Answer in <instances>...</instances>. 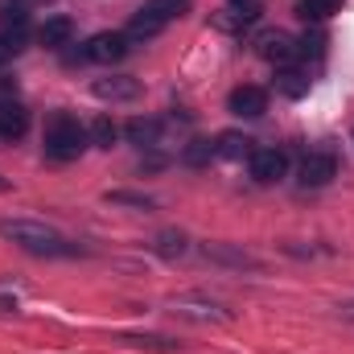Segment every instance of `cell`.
Returning <instances> with one entry per match:
<instances>
[{"label": "cell", "instance_id": "obj_1", "mask_svg": "<svg viewBox=\"0 0 354 354\" xmlns=\"http://www.w3.org/2000/svg\"><path fill=\"white\" fill-rule=\"evenodd\" d=\"M0 235L12 239L29 256H75L79 252L66 235H58L46 223H29V218H0Z\"/></svg>", "mask_w": 354, "mask_h": 354}, {"label": "cell", "instance_id": "obj_2", "mask_svg": "<svg viewBox=\"0 0 354 354\" xmlns=\"http://www.w3.org/2000/svg\"><path fill=\"white\" fill-rule=\"evenodd\" d=\"M87 145H91L87 128H83L75 115H66V111L50 115V124H46V153H50L54 161H75Z\"/></svg>", "mask_w": 354, "mask_h": 354}, {"label": "cell", "instance_id": "obj_3", "mask_svg": "<svg viewBox=\"0 0 354 354\" xmlns=\"http://www.w3.org/2000/svg\"><path fill=\"white\" fill-rule=\"evenodd\" d=\"M128 33H120V29H103V33H95L87 37V46L75 54L79 62H99V66H111V62H120L124 54H128Z\"/></svg>", "mask_w": 354, "mask_h": 354}, {"label": "cell", "instance_id": "obj_4", "mask_svg": "<svg viewBox=\"0 0 354 354\" xmlns=\"http://www.w3.org/2000/svg\"><path fill=\"white\" fill-rule=\"evenodd\" d=\"M256 54L280 71V66H297L301 46H297V37L284 33V29H264V33H256Z\"/></svg>", "mask_w": 354, "mask_h": 354}, {"label": "cell", "instance_id": "obj_5", "mask_svg": "<svg viewBox=\"0 0 354 354\" xmlns=\"http://www.w3.org/2000/svg\"><path fill=\"white\" fill-rule=\"evenodd\" d=\"M338 174V157L334 153H326V149H317V153H305V161H301V169H297V181L309 189H317V185H330Z\"/></svg>", "mask_w": 354, "mask_h": 354}, {"label": "cell", "instance_id": "obj_6", "mask_svg": "<svg viewBox=\"0 0 354 354\" xmlns=\"http://www.w3.org/2000/svg\"><path fill=\"white\" fill-rule=\"evenodd\" d=\"M284 174H288V153L284 149H256L252 153V177L260 185H276Z\"/></svg>", "mask_w": 354, "mask_h": 354}, {"label": "cell", "instance_id": "obj_7", "mask_svg": "<svg viewBox=\"0 0 354 354\" xmlns=\"http://www.w3.org/2000/svg\"><path fill=\"white\" fill-rule=\"evenodd\" d=\"M227 107H231L239 120H260V115L268 111V91L252 87V83H248V87H235L231 99H227Z\"/></svg>", "mask_w": 354, "mask_h": 354}, {"label": "cell", "instance_id": "obj_8", "mask_svg": "<svg viewBox=\"0 0 354 354\" xmlns=\"http://www.w3.org/2000/svg\"><path fill=\"white\" fill-rule=\"evenodd\" d=\"M25 25H29V8H25V0H0V29H4V41H8L12 50H21Z\"/></svg>", "mask_w": 354, "mask_h": 354}, {"label": "cell", "instance_id": "obj_9", "mask_svg": "<svg viewBox=\"0 0 354 354\" xmlns=\"http://www.w3.org/2000/svg\"><path fill=\"white\" fill-rule=\"evenodd\" d=\"M91 91H95V99L128 103V99H136V95H140V83H136V79H128V75H111V79H95Z\"/></svg>", "mask_w": 354, "mask_h": 354}, {"label": "cell", "instance_id": "obj_10", "mask_svg": "<svg viewBox=\"0 0 354 354\" xmlns=\"http://www.w3.org/2000/svg\"><path fill=\"white\" fill-rule=\"evenodd\" d=\"M260 21V4L252 0V4H231V8H223L218 17H214V29H227V33H243L248 25H256Z\"/></svg>", "mask_w": 354, "mask_h": 354}, {"label": "cell", "instance_id": "obj_11", "mask_svg": "<svg viewBox=\"0 0 354 354\" xmlns=\"http://www.w3.org/2000/svg\"><path fill=\"white\" fill-rule=\"evenodd\" d=\"M29 132V111L12 99V103H0V140H21Z\"/></svg>", "mask_w": 354, "mask_h": 354}, {"label": "cell", "instance_id": "obj_12", "mask_svg": "<svg viewBox=\"0 0 354 354\" xmlns=\"http://www.w3.org/2000/svg\"><path fill=\"white\" fill-rule=\"evenodd\" d=\"M71 37H75V21H71V17H50V21L37 29V41H41V46H50V50L71 46Z\"/></svg>", "mask_w": 354, "mask_h": 354}, {"label": "cell", "instance_id": "obj_13", "mask_svg": "<svg viewBox=\"0 0 354 354\" xmlns=\"http://www.w3.org/2000/svg\"><path fill=\"white\" fill-rule=\"evenodd\" d=\"M124 136H128L132 145H140V149H153V145L161 140V120H153V115H136V120L124 124Z\"/></svg>", "mask_w": 354, "mask_h": 354}, {"label": "cell", "instance_id": "obj_14", "mask_svg": "<svg viewBox=\"0 0 354 354\" xmlns=\"http://www.w3.org/2000/svg\"><path fill=\"white\" fill-rule=\"evenodd\" d=\"M309 87H313L309 71H301V66H280V71H276V91H280V95L301 99V95H309Z\"/></svg>", "mask_w": 354, "mask_h": 354}, {"label": "cell", "instance_id": "obj_15", "mask_svg": "<svg viewBox=\"0 0 354 354\" xmlns=\"http://www.w3.org/2000/svg\"><path fill=\"white\" fill-rule=\"evenodd\" d=\"M161 29H165V21H161L157 12L140 8V12H136V17L128 21V29H124V33H128V41H153V37H157Z\"/></svg>", "mask_w": 354, "mask_h": 354}, {"label": "cell", "instance_id": "obj_16", "mask_svg": "<svg viewBox=\"0 0 354 354\" xmlns=\"http://www.w3.org/2000/svg\"><path fill=\"white\" fill-rule=\"evenodd\" d=\"M252 145H256L252 136H239V132H223V136H218V145H214V157H227V161H243V157H252V153H256Z\"/></svg>", "mask_w": 354, "mask_h": 354}, {"label": "cell", "instance_id": "obj_17", "mask_svg": "<svg viewBox=\"0 0 354 354\" xmlns=\"http://www.w3.org/2000/svg\"><path fill=\"white\" fill-rule=\"evenodd\" d=\"M153 252L165 256V260H181V256L189 252V239H185V231H161V235L153 239Z\"/></svg>", "mask_w": 354, "mask_h": 354}, {"label": "cell", "instance_id": "obj_18", "mask_svg": "<svg viewBox=\"0 0 354 354\" xmlns=\"http://www.w3.org/2000/svg\"><path fill=\"white\" fill-rule=\"evenodd\" d=\"M206 260H218V264H231V268H260L256 256L235 252V248H223V243H210V248H206Z\"/></svg>", "mask_w": 354, "mask_h": 354}, {"label": "cell", "instance_id": "obj_19", "mask_svg": "<svg viewBox=\"0 0 354 354\" xmlns=\"http://www.w3.org/2000/svg\"><path fill=\"white\" fill-rule=\"evenodd\" d=\"M87 136H91V145H95V149H111V145H115V136H120V128H115L107 115H95V120H91V128H87Z\"/></svg>", "mask_w": 354, "mask_h": 354}, {"label": "cell", "instance_id": "obj_20", "mask_svg": "<svg viewBox=\"0 0 354 354\" xmlns=\"http://www.w3.org/2000/svg\"><path fill=\"white\" fill-rule=\"evenodd\" d=\"M338 8V0H297V17L301 21H326Z\"/></svg>", "mask_w": 354, "mask_h": 354}, {"label": "cell", "instance_id": "obj_21", "mask_svg": "<svg viewBox=\"0 0 354 354\" xmlns=\"http://www.w3.org/2000/svg\"><path fill=\"white\" fill-rule=\"evenodd\" d=\"M145 8H149V12H157V17L169 25V21H177V17H185V12H189V0H149Z\"/></svg>", "mask_w": 354, "mask_h": 354}, {"label": "cell", "instance_id": "obj_22", "mask_svg": "<svg viewBox=\"0 0 354 354\" xmlns=\"http://www.w3.org/2000/svg\"><path fill=\"white\" fill-rule=\"evenodd\" d=\"M107 202H115V206H136V210H153V198H149V194H128V189H111Z\"/></svg>", "mask_w": 354, "mask_h": 354}, {"label": "cell", "instance_id": "obj_23", "mask_svg": "<svg viewBox=\"0 0 354 354\" xmlns=\"http://www.w3.org/2000/svg\"><path fill=\"white\" fill-rule=\"evenodd\" d=\"M210 157H214V145H210V140H194V145L185 149V161H189V165H202V161H210Z\"/></svg>", "mask_w": 354, "mask_h": 354}, {"label": "cell", "instance_id": "obj_24", "mask_svg": "<svg viewBox=\"0 0 354 354\" xmlns=\"http://www.w3.org/2000/svg\"><path fill=\"white\" fill-rule=\"evenodd\" d=\"M17 99V79H0V103H12Z\"/></svg>", "mask_w": 354, "mask_h": 354}, {"label": "cell", "instance_id": "obj_25", "mask_svg": "<svg viewBox=\"0 0 354 354\" xmlns=\"http://www.w3.org/2000/svg\"><path fill=\"white\" fill-rule=\"evenodd\" d=\"M12 54H17V50H12V46H8V41H4V33H0V66H4V62H8V58H12Z\"/></svg>", "mask_w": 354, "mask_h": 354}, {"label": "cell", "instance_id": "obj_26", "mask_svg": "<svg viewBox=\"0 0 354 354\" xmlns=\"http://www.w3.org/2000/svg\"><path fill=\"white\" fill-rule=\"evenodd\" d=\"M342 317H351V322H354V301H351V305H342Z\"/></svg>", "mask_w": 354, "mask_h": 354}, {"label": "cell", "instance_id": "obj_27", "mask_svg": "<svg viewBox=\"0 0 354 354\" xmlns=\"http://www.w3.org/2000/svg\"><path fill=\"white\" fill-rule=\"evenodd\" d=\"M4 189H8V181H4V177H0V194H4Z\"/></svg>", "mask_w": 354, "mask_h": 354}]
</instances>
